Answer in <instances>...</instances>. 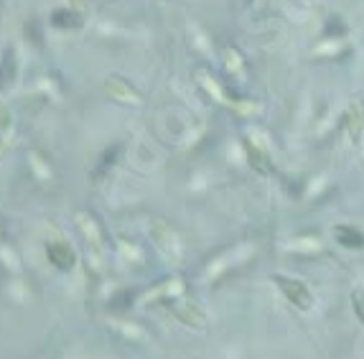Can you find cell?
<instances>
[{
    "mask_svg": "<svg viewBox=\"0 0 364 359\" xmlns=\"http://www.w3.org/2000/svg\"><path fill=\"white\" fill-rule=\"evenodd\" d=\"M275 283L280 285V291L285 293V298L298 308H311V293L306 288L303 283H298V280H290L285 276H275Z\"/></svg>",
    "mask_w": 364,
    "mask_h": 359,
    "instance_id": "obj_1",
    "label": "cell"
},
{
    "mask_svg": "<svg viewBox=\"0 0 364 359\" xmlns=\"http://www.w3.org/2000/svg\"><path fill=\"white\" fill-rule=\"evenodd\" d=\"M49 260H52L54 268H59L67 273V270H72L77 265L74 247L69 245V242H64V239H56V242L49 245Z\"/></svg>",
    "mask_w": 364,
    "mask_h": 359,
    "instance_id": "obj_2",
    "label": "cell"
},
{
    "mask_svg": "<svg viewBox=\"0 0 364 359\" xmlns=\"http://www.w3.org/2000/svg\"><path fill=\"white\" fill-rule=\"evenodd\" d=\"M334 234H336V239H339V245L349 247V250H357V247H364V234L359 232L357 227L336 225V227H334Z\"/></svg>",
    "mask_w": 364,
    "mask_h": 359,
    "instance_id": "obj_3",
    "label": "cell"
},
{
    "mask_svg": "<svg viewBox=\"0 0 364 359\" xmlns=\"http://www.w3.org/2000/svg\"><path fill=\"white\" fill-rule=\"evenodd\" d=\"M324 36H326V38L347 36V23H344L339 15H329L326 23H324Z\"/></svg>",
    "mask_w": 364,
    "mask_h": 359,
    "instance_id": "obj_4",
    "label": "cell"
},
{
    "mask_svg": "<svg viewBox=\"0 0 364 359\" xmlns=\"http://www.w3.org/2000/svg\"><path fill=\"white\" fill-rule=\"evenodd\" d=\"M54 23H56V26H77L79 18H77L74 13H69V10H56V13H54Z\"/></svg>",
    "mask_w": 364,
    "mask_h": 359,
    "instance_id": "obj_5",
    "label": "cell"
},
{
    "mask_svg": "<svg viewBox=\"0 0 364 359\" xmlns=\"http://www.w3.org/2000/svg\"><path fill=\"white\" fill-rule=\"evenodd\" d=\"M351 303H354V311H357L359 321L364 324V291H354V296H351Z\"/></svg>",
    "mask_w": 364,
    "mask_h": 359,
    "instance_id": "obj_6",
    "label": "cell"
}]
</instances>
